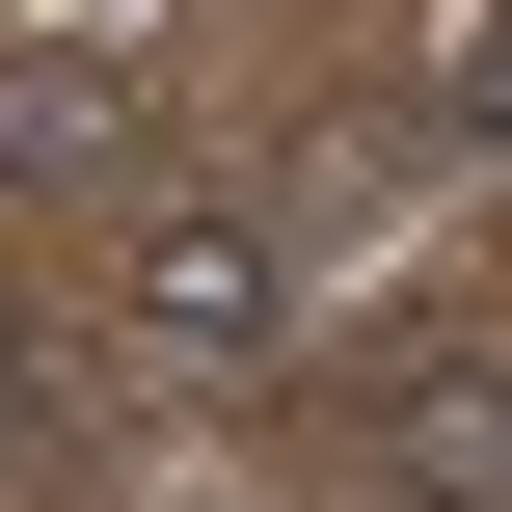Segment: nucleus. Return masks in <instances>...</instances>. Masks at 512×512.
Wrapping results in <instances>:
<instances>
[{"mask_svg": "<svg viewBox=\"0 0 512 512\" xmlns=\"http://www.w3.org/2000/svg\"><path fill=\"white\" fill-rule=\"evenodd\" d=\"M432 135H459V162H512V0H459V27H432V81H405V162H432Z\"/></svg>", "mask_w": 512, "mask_h": 512, "instance_id": "f03ea898", "label": "nucleus"}, {"mask_svg": "<svg viewBox=\"0 0 512 512\" xmlns=\"http://www.w3.org/2000/svg\"><path fill=\"white\" fill-rule=\"evenodd\" d=\"M135 351L162 378H270L297 351V216L270 189H135Z\"/></svg>", "mask_w": 512, "mask_h": 512, "instance_id": "f257e3e1", "label": "nucleus"}, {"mask_svg": "<svg viewBox=\"0 0 512 512\" xmlns=\"http://www.w3.org/2000/svg\"><path fill=\"white\" fill-rule=\"evenodd\" d=\"M0 162H108V54H0Z\"/></svg>", "mask_w": 512, "mask_h": 512, "instance_id": "7ed1b4c3", "label": "nucleus"}, {"mask_svg": "<svg viewBox=\"0 0 512 512\" xmlns=\"http://www.w3.org/2000/svg\"><path fill=\"white\" fill-rule=\"evenodd\" d=\"M27 432H54V405H27V324H0V459H27Z\"/></svg>", "mask_w": 512, "mask_h": 512, "instance_id": "20e7f679", "label": "nucleus"}]
</instances>
